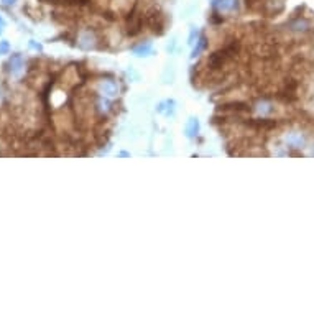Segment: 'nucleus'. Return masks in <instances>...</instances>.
<instances>
[{"instance_id": "f257e3e1", "label": "nucleus", "mask_w": 314, "mask_h": 314, "mask_svg": "<svg viewBox=\"0 0 314 314\" xmlns=\"http://www.w3.org/2000/svg\"><path fill=\"white\" fill-rule=\"evenodd\" d=\"M239 51V43L237 41H230L227 43L224 48H220L219 51H215L214 55H210L208 58V68L212 71H217V70H222V68L230 63L235 58Z\"/></svg>"}, {"instance_id": "f03ea898", "label": "nucleus", "mask_w": 314, "mask_h": 314, "mask_svg": "<svg viewBox=\"0 0 314 314\" xmlns=\"http://www.w3.org/2000/svg\"><path fill=\"white\" fill-rule=\"evenodd\" d=\"M145 22L146 25H148L151 30H153L156 35H161L165 30V15L161 13L158 8H150L148 12H146L145 15Z\"/></svg>"}, {"instance_id": "7ed1b4c3", "label": "nucleus", "mask_w": 314, "mask_h": 314, "mask_svg": "<svg viewBox=\"0 0 314 314\" xmlns=\"http://www.w3.org/2000/svg\"><path fill=\"white\" fill-rule=\"evenodd\" d=\"M143 13H140L137 8H134L130 13H129V18H127V33H129L130 36H135L139 35L141 32V28H143Z\"/></svg>"}, {"instance_id": "20e7f679", "label": "nucleus", "mask_w": 314, "mask_h": 314, "mask_svg": "<svg viewBox=\"0 0 314 314\" xmlns=\"http://www.w3.org/2000/svg\"><path fill=\"white\" fill-rule=\"evenodd\" d=\"M212 5L217 10V13H230L237 10L239 0H214Z\"/></svg>"}, {"instance_id": "39448f33", "label": "nucleus", "mask_w": 314, "mask_h": 314, "mask_svg": "<svg viewBox=\"0 0 314 314\" xmlns=\"http://www.w3.org/2000/svg\"><path fill=\"white\" fill-rule=\"evenodd\" d=\"M288 30L296 32V33H304L309 30V22L304 17H293L291 20L288 22Z\"/></svg>"}, {"instance_id": "423d86ee", "label": "nucleus", "mask_w": 314, "mask_h": 314, "mask_svg": "<svg viewBox=\"0 0 314 314\" xmlns=\"http://www.w3.org/2000/svg\"><path fill=\"white\" fill-rule=\"evenodd\" d=\"M99 92L104 97H107V99H109V97H114V96H117V84L110 79L102 81L99 84Z\"/></svg>"}, {"instance_id": "0eeeda50", "label": "nucleus", "mask_w": 314, "mask_h": 314, "mask_svg": "<svg viewBox=\"0 0 314 314\" xmlns=\"http://www.w3.org/2000/svg\"><path fill=\"white\" fill-rule=\"evenodd\" d=\"M23 66H25V61H23V56L22 55H12L10 56V61H8V70H10L12 74H18Z\"/></svg>"}, {"instance_id": "6e6552de", "label": "nucleus", "mask_w": 314, "mask_h": 314, "mask_svg": "<svg viewBox=\"0 0 314 314\" xmlns=\"http://www.w3.org/2000/svg\"><path fill=\"white\" fill-rule=\"evenodd\" d=\"M94 41H96L94 32L86 30V32H82L81 35H79V45L82 48H92V46H94Z\"/></svg>"}, {"instance_id": "1a4fd4ad", "label": "nucleus", "mask_w": 314, "mask_h": 314, "mask_svg": "<svg viewBox=\"0 0 314 314\" xmlns=\"http://www.w3.org/2000/svg\"><path fill=\"white\" fill-rule=\"evenodd\" d=\"M134 53H135L137 56H146V55H150V53H151V43L145 41V43H141V45L135 46L134 48Z\"/></svg>"}, {"instance_id": "9d476101", "label": "nucleus", "mask_w": 314, "mask_h": 314, "mask_svg": "<svg viewBox=\"0 0 314 314\" xmlns=\"http://www.w3.org/2000/svg\"><path fill=\"white\" fill-rule=\"evenodd\" d=\"M288 143L291 146H303L304 145V137L299 134H293L288 137Z\"/></svg>"}, {"instance_id": "9b49d317", "label": "nucleus", "mask_w": 314, "mask_h": 314, "mask_svg": "<svg viewBox=\"0 0 314 314\" xmlns=\"http://www.w3.org/2000/svg\"><path fill=\"white\" fill-rule=\"evenodd\" d=\"M257 110L260 112V114L262 115H265V114H270V112L273 110V107H272V104H270V102H267V101H262V102H258V105H257Z\"/></svg>"}, {"instance_id": "f8f14e48", "label": "nucleus", "mask_w": 314, "mask_h": 314, "mask_svg": "<svg viewBox=\"0 0 314 314\" xmlns=\"http://www.w3.org/2000/svg\"><path fill=\"white\" fill-rule=\"evenodd\" d=\"M198 130H199V124H198V120L196 119H191L189 120V124H188V129H186V132H188V135L189 137H193L198 134Z\"/></svg>"}, {"instance_id": "ddd939ff", "label": "nucleus", "mask_w": 314, "mask_h": 314, "mask_svg": "<svg viewBox=\"0 0 314 314\" xmlns=\"http://www.w3.org/2000/svg\"><path fill=\"white\" fill-rule=\"evenodd\" d=\"M206 45H208V43H206V38H201V40L198 41V46L194 48V51H193V56H198L201 51L204 50L206 48Z\"/></svg>"}, {"instance_id": "4468645a", "label": "nucleus", "mask_w": 314, "mask_h": 314, "mask_svg": "<svg viewBox=\"0 0 314 314\" xmlns=\"http://www.w3.org/2000/svg\"><path fill=\"white\" fill-rule=\"evenodd\" d=\"M8 50H10L8 43H7V41H0V55H7Z\"/></svg>"}, {"instance_id": "2eb2a0df", "label": "nucleus", "mask_w": 314, "mask_h": 314, "mask_svg": "<svg viewBox=\"0 0 314 314\" xmlns=\"http://www.w3.org/2000/svg\"><path fill=\"white\" fill-rule=\"evenodd\" d=\"M3 3H7V5H13V3L17 2V0H2Z\"/></svg>"}, {"instance_id": "dca6fc26", "label": "nucleus", "mask_w": 314, "mask_h": 314, "mask_svg": "<svg viewBox=\"0 0 314 314\" xmlns=\"http://www.w3.org/2000/svg\"><path fill=\"white\" fill-rule=\"evenodd\" d=\"M3 27H5V22H3V18L0 17V33H2V30H3Z\"/></svg>"}, {"instance_id": "f3484780", "label": "nucleus", "mask_w": 314, "mask_h": 314, "mask_svg": "<svg viewBox=\"0 0 314 314\" xmlns=\"http://www.w3.org/2000/svg\"><path fill=\"white\" fill-rule=\"evenodd\" d=\"M43 2H46V3H56L58 0H43Z\"/></svg>"}]
</instances>
